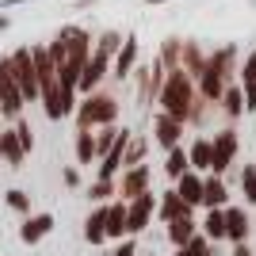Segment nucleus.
Masks as SVG:
<instances>
[{
    "label": "nucleus",
    "mask_w": 256,
    "mask_h": 256,
    "mask_svg": "<svg viewBox=\"0 0 256 256\" xmlns=\"http://www.w3.org/2000/svg\"><path fill=\"white\" fill-rule=\"evenodd\" d=\"M237 69H241V46L226 42V46H218V50H206L203 73L195 76V96L206 100L210 107H218L226 84L237 80Z\"/></svg>",
    "instance_id": "nucleus-1"
},
{
    "label": "nucleus",
    "mask_w": 256,
    "mask_h": 256,
    "mask_svg": "<svg viewBox=\"0 0 256 256\" xmlns=\"http://www.w3.org/2000/svg\"><path fill=\"white\" fill-rule=\"evenodd\" d=\"M192 104H195V80L184 69H164V80H160V92H157V111H164V115H172L176 122L188 126Z\"/></svg>",
    "instance_id": "nucleus-2"
},
{
    "label": "nucleus",
    "mask_w": 256,
    "mask_h": 256,
    "mask_svg": "<svg viewBox=\"0 0 256 256\" xmlns=\"http://www.w3.org/2000/svg\"><path fill=\"white\" fill-rule=\"evenodd\" d=\"M73 118H76V130H96V126H107V122H118V100L107 88H96L92 96L76 100Z\"/></svg>",
    "instance_id": "nucleus-3"
},
{
    "label": "nucleus",
    "mask_w": 256,
    "mask_h": 256,
    "mask_svg": "<svg viewBox=\"0 0 256 256\" xmlns=\"http://www.w3.org/2000/svg\"><path fill=\"white\" fill-rule=\"evenodd\" d=\"M8 73L16 80V88H20L23 104L27 107L38 104V73H34V62H31V46H20V50L8 54Z\"/></svg>",
    "instance_id": "nucleus-4"
},
{
    "label": "nucleus",
    "mask_w": 256,
    "mask_h": 256,
    "mask_svg": "<svg viewBox=\"0 0 256 256\" xmlns=\"http://www.w3.org/2000/svg\"><path fill=\"white\" fill-rule=\"evenodd\" d=\"M210 150H214L210 172H214V176H226V172L237 164V153H241V134H237V126L218 130V134L210 138Z\"/></svg>",
    "instance_id": "nucleus-5"
},
{
    "label": "nucleus",
    "mask_w": 256,
    "mask_h": 256,
    "mask_svg": "<svg viewBox=\"0 0 256 256\" xmlns=\"http://www.w3.org/2000/svg\"><path fill=\"white\" fill-rule=\"evenodd\" d=\"M153 188V168L150 164H134V168H122L115 180V199L130 203V199H138L142 192H150Z\"/></svg>",
    "instance_id": "nucleus-6"
},
{
    "label": "nucleus",
    "mask_w": 256,
    "mask_h": 256,
    "mask_svg": "<svg viewBox=\"0 0 256 256\" xmlns=\"http://www.w3.org/2000/svg\"><path fill=\"white\" fill-rule=\"evenodd\" d=\"M153 214H157V195H153V188H150V192H142L138 199L126 203V237L146 234L150 222H153Z\"/></svg>",
    "instance_id": "nucleus-7"
},
{
    "label": "nucleus",
    "mask_w": 256,
    "mask_h": 256,
    "mask_svg": "<svg viewBox=\"0 0 256 256\" xmlns=\"http://www.w3.org/2000/svg\"><path fill=\"white\" fill-rule=\"evenodd\" d=\"M23 111H27V104H23L20 88H16V80L8 73V58H0V115L8 118V122H16Z\"/></svg>",
    "instance_id": "nucleus-8"
},
{
    "label": "nucleus",
    "mask_w": 256,
    "mask_h": 256,
    "mask_svg": "<svg viewBox=\"0 0 256 256\" xmlns=\"http://www.w3.org/2000/svg\"><path fill=\"white\" fill-rule=\"evenodd\" d=\"M138 54H142L138 34H122V46H118V54L111 58V80L126 84L130 73H134V65H138Z\"/></svg>",
    "instance_id": "nucleus-9"
},
{
    "label": "nucleus",
    "mask_w": 256,
    "mask_h": 256,
    "mask_svg": "<svg viewBox=\"0 0 256 256\" xmlns=\"http://www.w3.org/2000/svg\"><path fill=\"white\" fill-rule=\"evenodd\" d=\"M107 76H111V62L92 50V54H88V62H84V69H80V80H76V96H92L96 88H104Z\"/></svg>",
    "instance_id": "nucleus-10"
},
{
    "label": "nucleus",
    "mask_w": 256,
    "mask_h": 256,
    "mask_svg": "<svg viewBox=\"0 0 256 256\" xmlns=\"http://www.w3.org/2000/svg\"><path fill=\"white\" fill-rule=\"evenodd\" d=\"M184 122H176L172 115H164V111H153V142H157L160 150L168 153L176 150V146H184Z\"/></svg>",
    "instance_id": "nucleus-11"
},
{
    "label": "nucleus",
    "mask_w": 256,
    "mask_h": 256,
    "mask_svg": "<svg viewBox=\"0 0 256 256\" xmlns=\"http://www.w3.org/2000/svg\"><path fill=\"white\" fill-rule=\"evenodd\" d=\"M237 84H241V96H245V115H256V46L241 58Z\"/></svg>",
    "instance_id": "nucleus-12"
},
{
    "label": "nucleus",
    "mask_w": 256,
    "mask_h": 256,
    "mask_svg": "<svg viewBox=\"0 0 256 256\" xmlns=\"http://www.w3.org/2000/svg\"><path fill=\"white\" fill-rule=\"evenodd\" d=\"M54 234V214H27L20 226V241L23 245H38V241H46V237Z\"/></svg>",
    "instance_id": "nucleus-13"
},
{
    "label": "nucleus",
    "mask_w": 256,
    "mask_h": 256,
    "mask_svg": "<svg viewBox=\"0 0 256 256\" xmlns=\"http://www.w3.org/2000/svg\"><path fill=\"white\" fill-rule=\"evenodd\" d=\"M172 192L180 195L192 210H203V172H192V168H188L180 180L172 184Z\"/></svg>",
    "instance_id": "nucleus-14"
},
{
    "label": "nucleus",
    "mask_w": 256,
    "mask_h": 256,
    "mask_svg": "<svg viewBox=\"0 0 256 256\" xmlns=\"http://www.w3.org/2000/svg\"><path fill=\"white\" fill-rule=\"evenodd\" d=\"M226 214V241H234V245H241V241H248V230H252V222H248V210L245 206H222Z\"/></svg>",
    "instance_id": "nucleus-15"
},
{
    "label": "nucleus",
    "mask_w": 256,
    "mask_h": 256,
    "mask_svg": "<svg viewBox=\"0 0 256 256\" xmlns=\"http://www.w3.org/2000/svg\"><path fill=\"white\" fill-rule=\"evenodd\" d=\"M104 234H107V241H122L126 237V203L122 199L104 203Z\"/></svg>",
    "instance_id": "nucleus-16"
},
{
    "label": "nucleus",
    "mask_w": 256,
    "mask_h": 256,
    "mask_svg": "<svg viewBox=\"0 0 256 256\" xmlns=\"http://www.w3.org/2000/svg\"><path fill=\"white\" fill-rule=\"evenodd\" d=\"M188 214H195V210H192L188 203H184V199H180L176 192H172V188H168L164 195H157V214H153L157 222H164V226H168V222H176V218H188Z\"/></svg>",
    "instance_id": "nucleus-17"
},
{
    "label": "nucleus",
    "mask_w": 256,
    "mask_h": 256,
    "mask_svg": "<svg viewBox=\"0 0 256 256\" xmlns=\"http://www.w3.org/2000/svg\"><path fill=\"white\" fill-rule=\"evenodd\" d=\"M214 206H230V184H226V176L206 172L203 176V210H214Z\"/></svg>",
    "instance_id": "nucleus-18"
},
{
    "label": "nucleus",
    "mask_w": 256,
    "mask_h": 256,
    "mask_svg": "<svg viewBox=\"0 0 256 256\" xmlns=\"http://www.w3.org/2000/svg\"><path fill=\"white\" fill-rule=\"evenodd\" d=\"M210 157H214V150H210V138L206 134H199V138H192L188 142V164H192V172H210Z\"/></svg>",
    "instance_id": "nucleus-19"
},
{
    "label": "nucleus",
    "mask_w": 256,
    "mask_h": 256,
    "mask_svg": "<svg viewBox=\"0 0 256 256\" xmlns=\"http://www.w3.org/2000/svg\"><path fill=\"white\" fill-rule=\"evenodd\" d=\"M218 111H222L226 118H230V126H234L237 118H245V96H241V84H226L222 100H218Z\"/></svg>",
    "instance_id": "nucleus-20"
},
{
    "label": "nucleus",
    "mask_w": 256,
    "mask_h": 256,
    "mask_svg": "<svg viewBox=\"0 0 256 256\" xmlns=\"http://www.w3.org/2000/svg\"><path fill=\"white\" fill-rule=\"evenodd\" d=\"M203 62H206V50H203V42H195V38H184V50H180V69L188 76H199L203 73Z\"/></svg>",
    "instance_id": "nucleus-21"
},
{
    "label": "nucleus",
    "mask_w": 256,
    "mask_h": 256,
    "mask_svg": "<svg viewBox=\"0 0 256 256\" xmlns=\"http://www.w3.org/2000/svg\"><path fill=\"white\" fill-rule=\"evenodd\" d=\"M164 230H168V234H164V237H168V245H172V248H180V245H188V241L199 234V222H195V214H188V218H176V222H168Z\"/></svg>",
    "instance_id": "nucleus-22"
},
{
    "label": "nucleus",
    "mask_w": 256,
    "mask_h": 256,
    "mask_svg": "<svg viewBox=\"0 0 256 256\" xmlns=\"http://www.w3.org/2000/svg\"><path fill=\"white\" fill-rule=\"evenodd\" d=\"M0 160L4 164H12V168H20L23 160H27V153L20 150V138H16V130H0Z\"/></svg>",
    "instance_id": "nucleus-23"
},
{
    "label": "nucleus",
    "mask_w": 256,
    "mask_h": 256,
    "mask_svg": "<svg viewBox=\"0 0 256 256\" xmlns=\"http://www.w3.org/2000/svg\"><path fill=\"white\" fill-rule=\"evenodd\" d=\"M76 168H92L96 164V130H76Z\"/></svg>",
    "instance_id": "nucleus-24"
},
{
    "label": "nucleus",
    "mask_w": 256,
    "mask_h": 256,
    "mask_svg": "<svg viewBox=\"0 0 256 256\" xmlns=\"http://www.w3.org/2000/svg\"><path fill=\"white\" fill-rule=\"evenodd\" d=\"M199 234L206 237V241H226V214H222V206H214V210H206L203 214V222H199Z\"/></svg>",
    "instance_id": "nucleus-25"
},
{
    "label": "nucleus",
    "mask_w": 256,
    "mask_h": 256,
    "mask_svg": "<svg viewBox=\"0 0 256 256\" xmlns=\"http://www.w3.org/2000/svg\"><path fill=\"white\" fill-rule=\"evenodd\" d=\"M146 157H150V138H146V134H130V142H126V153H122V168L146 164Z\"/></svg>",
    "instance_id": "nucleus-26"
},
{
    "label": "nucleus",
    "mask_w": 256,
    "mask_h": 256,
    "mask_svg": "<svg viewBox=\"0 0 256 256\" xmlns=\"http://www.w3.org/2000/svg\"><path fill=\"white\" fill-rule=\"evenodd\" d=\"M84 241L88 245H104L107 241V234H104V203L92 206V214L84 218Z\"/></svg>",
    "instance_id": "nucleus-27"
},
{
    "label": "nucleus",
    "mask_w": 256,
    "mask_h": 256,
    "mask_svg": "<svg viewBox=\"0 0 256 256\" xmlns=\"http://www.w3.org/2000/svg\"><path fill=\"white\" fill-rule=\"evenodd\" d=\"M192 168V164H188V150H184V146H176V150H168L164 153V176H168L172 184L180 180L184 172Z\"/></svg>",
    "instance_id": "nucleus-28"
},
{
    "label": "nucleus",
    "mask_w": 256,
    "mask_h": 256,
    "mask_svg": "<svg viewBox=\"0 0 256 256\" xmlns=\"http://www.w3.org/2000/svg\"><path fill=\"white\" fill-rule=\"evenodd\" d=\"M180 50H184V38H180V34H168V38L160 42L157 62L164 65V69H180Z\"/></svg>",
    "instance_id": "nucleus-29"
},
{
    "label": "nucleus",
    "mask_w": 256,
    "mask_h": 256,
    "mask_svg": "<svg viewBox=\"0 0 256 256\" xmlns=\"http://www.w3.org/2000/svg\"><path fill=\"white\" fill-rule=\"evenodd\" d=\"M118 46H122V34H118V31H104L96 42H92V50H96L100 58H107V62H111V58L118 54Z\"/></svg>",
    "instance_id": "nucleus-30"
},
{
    "label": "nucleus",
    "mask_w": 256,
    "mask_h": 256,
    "mask_svg": "<svg viewBox=\"0 0 256 256\" xmlns=\"http://www.w3.org/2000/svg\"><path fill=\"white\" fill-rule=\"evenodd\" d=\"M4 203H8V210L23 214V218H27V214H34V210H31V195L20 192V188H8V192H4Z\"/></svg>",
    "instance_id": "nucleus-31"
},
{
    "label": "nucleus",
    "mask_w": 256,
    "mask_h": 256,
    "mask_svg": "<svg viewBox=\"0 0 256 256\" xmlns=\"http://www.w3.org/2000/svg\"><path fill=\"white\" fill-rule=\"evenodd\" d=\"M115 138H118V122H107V126H96V160L104 157L111 146H115Z\"/></svg>",
    "instance_id": "nucleus-32"
},
{
    "label": "nucleus",
    "mask_w": 256,
    "mask_h": 256,
    "mask_svg": "<svg viewBox=\"0 0 256 256\" xmlns=\"http://www.w3.org/2000/svg\"><path fill=\"white\" fill-rule=\"evenodd\" d=\"M88 199H92V203H111V199H115V180H92L88 184Z\"/></svg>",
    "instance_id": "nucleus-33"
},
{
    "label": "nucleus",
    "mask_w": 256,
    "mask_h": 256,
    "mask_svg": "<svg viewBox=\"0 0 256 256\" xmlns=\"http://www.w3.org/2000/svg\"><path fill=\"white\" fill-rule=\"evenodd\" d=\"M12 130H16V138H20V150L27 153V157H31L34 153V130H31V122H27V118H16V122H12Z\"/></svg>",
    "instance_id": "nucleus-34"
},
{
    "label": "nucleus",
    "mask_w": 256,
    "mask_h": 256,
    "mask_svg": "<svg viewBox=\"0 0 256 256\" xmlns=\"http://www.w3.org/2000/svg\"><path fill=\"white\" fill-rule=\"evenodd\" d=\"M176 256H214V245L206 241L203 234H195L192 241H188V245H180V248H176Z\"/></svg>",
    "instance_id": "nucleus-35"
},
{
    "label": "nucleus",
    "mask_w": 256,
    "mask_h": 256,
    "mask_svg": "<svg viewBox=\"0 0 256 256\" xmlns=\"http://www.w3.org/2000/svg\"><path fill=\"white\" fill-rule=\"evenodd\" d=\"M237 176H241V195H245V203L256 206V164H245Z\"/></svg>",
    "instance_id": "nucleus-36"
},
{
    "label": "nucleus",
    "mask_w": 256,
    "mask_h": 256,
    "mask_svg": "<svg viewBox=\"0 0 256 256\" xmlns=\"http://www.w3.org/2000/svg\"><path fill=\"white\" fill-rule=\"evenodd\" d=\"M62 180H65V188H69V192H76V188H80V168H76V164L62 168Z\"/></svg>",
    "instance_id": "nucleus-37"
},
{
    "label": "nucleus",
    "mask_w": 256,
    "mask_h": 256,
    "mask_svg": "<svg viewBox=\"0 0 256 256\" xmlns=\"http://www.w3.org/2000/svg\"><path fill=\"white\" fill-rule=\"evenodd\" d=\"M111 256H138V241H134V237H122Z\"/></svg>",
    "instance_id": "nucleus-38"
},
{
    "label": "nucleus",
    "mask_w": 256,
    "mask_h": 256,
    "mask_svg": "<svg viewBox=\"0 0 256 256\" xmlns=\"http://www.w3.org/2000/svg\"><path fill=\"white\" fill-rule=\"evenodd\" d=\"M234 256H252V245H248V241H241V245H234Z\"/></svg>",
    "instance_id": "nucleus-39"
},
{
    "label": "nucleus",
    "mask_w": 256,
    "mask_h": 256,
    "mask_svg": "<svg viewBox=\"0 0 256 256\" xmlns=\"http://www.w3.org/2000/svg\"><path fill=\"white\" fill-rule=\"evenodd\" d=\"M8 27H12V20H8V16H0V31H8Z\"/></svg>",
    "instance_id": "nucleus-40"
},
{
    "label": "nucleus",
    "mask_w": 256,
    "mask_h": 256,
    "mask_svg": "<svg viewBox=\"0 0 256 256\" xmlns=\"http://www.w3.org/2000/svg\"><path fill=\"white\" fill-rule=\"evenodd\" d=\"M12 4H27V0H4V8H12Z\"/></svg>",
    "instance_id": "nucleus-41"
},
{
    "label": "nucleus",
    "mask_w": 256,
    "mask_h": 256,
    "mask_svg": "<svg viewBox=\"0 0 256 256\" xmlns=\"http://www.w3.org/2000/svg\"><path fill=\"white\" fill-rule=\"evenodd\" d=\"M73 4H96V0H73Z\"/></svg>",
    "instance_id": "nucleus-42"
},
{
    "label": "nucleus",
    "mask_w": 256,
    "mask_h": 256,
    "mask_svg": "<svg viewBox=\"0 0 256 256\" xmlns=\"http://www.w3.org/2000/svg\"><path fill=\"white\" fill-rule=\"evenodd\" d=\"M146 4H168V0H146Z\"/></svg>",
    "instance_id": "nucleus-43"
},
{
    "label": "nucleus",
    "mask_w": 256,
    "mask_h": 256,
    "mask_svg": "<svg viewBox=\"0 0 256 256\" xmlns=\"http://www.w3.org/2000/svg\"><path fill=\"white\" fill-rule=\"evenodd\" d=\"M138 256H157V252H138Z\"/></svg>",
    "instance_id": "nucleus-44"
}]
</instances>
